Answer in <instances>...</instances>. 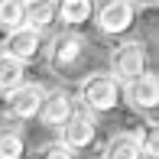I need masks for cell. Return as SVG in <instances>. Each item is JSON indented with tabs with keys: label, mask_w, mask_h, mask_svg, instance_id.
<instances>
[{
	"label": "cell",
	"mask_w": 159,
	"mask_h": 159,
	"mask_svg": "<svg viewBox=\"0 0 159 159\" xmlns=\"http://www.w3.org/2000/svg\"><path fill=\"white\" fill-rule=\"evenodd\" d=\"M91 65V42L81 33H59L49 42V68L62 78H78Z\"/></svg>",
	"instance_id": "6da1fadb"
},
{
	"label": "cell",
	"mask_w": 159,
	"mask_h": 159,
	"mask_svg": "<svg viewBox=\"0 0 159 159\" xmlns=\"http://www.w3.org/2000/svg\"><path fill=\"white\" fill-rule=\"evenodd\" d=\"M78 101L84 104V114H111L124 101V84L111 71H88L78 81Z\"/></svg>",
	"instance_id": "7a4b0ae2"
},
{
	"label": "cell",
	"mask_w": 159,
	"mask_h": 159,
	"mask_svg": "<svg viewBox=\"0 0 159 159\" xmlns=\"http://www.w3.org/2000/svg\"><path fill=\"white\" fill-rule=\"evenodd\" d=\"M143 71H149V52H146V46H143L140 39L120 42V46L111 52V75L117 78L120 84L140 78Z\"/></svg>",
	"instance_id": "3957f363"
},
{
	"label": "cell",
	"mask_w": 159,
	"mask_h": 159,
	"mask_svg": "<svg viewBox=\"0 0 159 159\" xmlns=\"http://www.w3.org/2000/svg\"><path fill=\"white\" fill-rule=\"evenodd\" d=\"M94 23L104 36H124L136 23V7L130 0H101L94 10Z\"/></svg>",
	"instance_id": "277c9868"
},
{
	"label": "cell",
	"mask_w": 159,
	"mask_h": 159,
	"mask_svg": "<svg viewBox=\"0 0 159 159\" xmlns=\"http://www.w3.org/2000/svg\"><path fill=\"white\" fill-rule=\"evenodd\" d=\"M124 98L140 114H149V117H153L156 107H159V78H156V71H143L140 78L127 81L124 84Z\"/></svg>",
	"instance_id": "5b68a950"
},
{
	"label": "cell",
	"mask_w": 159,
	"mask_h": 159,
	"mask_svg": "<svg viewBox=\"0 0 159 159\" xmlns=\"http://www.w3.org/2000/svg\"><path fill=\"white\" fill-rule=\"evenodd\" d=\"M42 49H46L42 33L30 30V26H20V30L7 33V39H3V55H10V59H16V62H23V65L33 62V59H39Z\"/></svg>",
	"instance_id": "8992f818"
},
{
	"label": "cell",
	"mask_w": 159,
	"mask_h": 159,
	"mask_svg": "<svg viewBox=\"0 0 159 159\" xmlns=\"http://www.w3.org/2000/svg\"><path fill=\"white\" fill-rule=\"evenodd\" d=\"M59 130H62V146L71 149V153L75 149H91V143L98 140V124L91 114H71Z\"/></svg>",
	"instance_id": "52a82bcc"
},
{
	"label": "cell",
	"mask_w": 159,
	"mask_h": 159,
	"mask_svg": "<svg viewBox=\"0 0 159 159\" xmlns=\"http://www.w3.org/2000/svg\"><path fill=\"white\" fill-rule=\"evenodd\" d=\"M46 98V88L42 84H20L16 91L7 94V114L16 120H33L39 114V104Z\"/></svg>",
	"instance_id": "ba28073f"
},
{
	"label": "cell",
	"mask_w": 159,
	"mask_h": 159,
	"mask_svg": "<svg viewBox=\"0 0 159 159\" xmlns=\"http://www.w3.org/2000/svg\"><path fill=\"white\" fill-rule=\"evenodd\" d=\"M71 114H75V101L65 94V91H46V98H42L36 117H39L46 127H62Z\"/></svg>",
	"instance_id": "9c48e42d"
},
{
	"label": "cell",
	"mask_w": 159,
	"mask_h": 159,
	"mask_svg": "<svg viewBox=\"0 0 159 159\" xmlns=\"http://www.w3.org/2000/svg\"><path fill=\"white\" fill-rule=\"evenodd\" d=\"M59 0H23V23L36 33H46L55 23Z\"/></svg>",
	"instance_id": "30bf717a"
},
{
	"label": "cell",
	"mask_w": 159,
	"mask_h": 159,
	"mask_svg": "<svg viewBox=\"0 0 159 159\" xmlns=\"http://www.w3.org/2000/svg\"><path fill=\"white\" fill-rule=\"evenodd\" d=\"M101 159H143L140 136H136V133H117V136H111Z\"/></svg>",
	"instance_id": "8fae6325"
},
{
	"label": "cell",
	"mask_w": 159,
	"mask_h": 159,
	"mask_svg": "<svg viewBox=\"0 0 159 159\" xmlns=\"http://www.w3.org/2000/svg\"><path fill=\"white\" fill-rule=\"evenodd\" d=\"M20 84H26V65L0 52V94H10Z\"/></svg>",
	"instance_id": "7c38bea8"
},
{
	"label": "cell",
	"mask_w": 159,
	"mask_h": 159,
	"mask_svg": "<svg viewBox=\"0 0 159 159\" xmlns=\"http://www.w3.org/2000/svg\"><path fill=\"white\" fill-rule=\"evenodd\" d=\"M91 13H94L91 0H59V13H55V20H62L65 26H81V23L91 20Z\"/></svg>",
	"instance_id": "4fadbf2b"
},
{
	"label": "cell",
	"mask_w": 159,
	"mask_h": 159,
	"mask_svg": "<svg viewBox=\"0 0 159 159\" xmlns=\"http://www.w3.org/2000/svg\"><path fill=\"white\" fill-rule=\"evenodd\" d=\"M0 26L7 33L26 26L23 23V0H0Z\"/></svg>",
	"instance_id": "5bb4252c"
},
{
	"label": "cell",
	"mask_w": 159,
	"mask_h": 159,
	"mask_svg": "<svg viewBox=\"0 0 159 159\" xmlns=\"http://www.w3.org/2000/svg\"><path fill=\"white\" fill-rule=\"evenodd\" d=\"M26 156V143L20 133H0V159H23Z\"/></svg>",
	"instance_id": "9a60e30c"
},
{
	"label": "cell",
	"mask_w": 159,
	"mask_h": 159,
	"mask_svg": "<svg viewBox=\"0 0 159 159\" xmlns=\"http://www.w3.org/2000/svg\"><path fill=\"white\" fill-rule=\"evenodd\" d=\"M136 136H140V149H143V156H146V159H156V156H159V130H156V120H149L146 136H143V133H136Z\"/></svg>",
	"instance_id": "2e32d148"
},
{
	"label": "cell",
	"mask_w": 159,
	"mask_h": 159,
	"mask_svg": "<svg viewBox=\"0 0 159 159\" xmlns=\"http://www.w3.org/2000/svg\"><path fill=\"white\" fill-rule=\"evenodd\" d=\"M39 159H75V153L65 149L62 143H52V146H46V149L39 153Z\"/></svg>",
	"instance_id": "e0dca14e"
},
{
	"label": "cell",
	"mask_w": 159,
	"mask_h": 159,
	"mask_svg": "<svg viewBox=\"0 0 159 159\" xmlns=\"http://www.w3.org/2000/svg\"><path fill=\"white\" fill-rule=\"evenodd\" d=\"M133 7H156V0H130Z\"/></svg>",
	"instance_id": "ac0fdd59"
}]
</instances>
